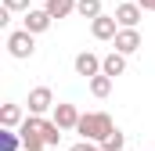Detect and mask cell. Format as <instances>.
<instances>
[{
	"label": "cell",
	"mask_w": 155,
	"mask_h": 151,
	"mask_svg": "<svg viewBox=\"0 0 155 151\" xmlns=\"http://www.w3.org/2000/svg\"><path fill=\"white\" fill-rule=\"evenodd\" d=\"M112 130H116V126H112V115L108 112H87L79 119V126H76V133L83 140H90V144H101Z\"/></svg>",
	"instance_id": "obj_1"
},
{
	"label": "cell",
	"mask_w": 155,
	"mask_h": 151,
	"mask_svg": "<svg viewBox=\"0 0 155 151\" xmlns=\"http://www.w3.org/2000/svg\"><path fill=\"white\" fill-rule=\"evenodd\" d=\"M43 115H25V122L18 126V137H22V148L25 151H43L47 140H43Z\"/></svg>",
	"instance_id": "obj_2"
},
{
	"label": "cell",
	"mask_w": 155,
	"mask_h": 151,
	"mask_svg": "<svg viewBox=\"0 0 155 151\" xmlns=\"http://www.w3.org/2000/svg\"><path fill=\"white\" fill-rule=\"evenodd\" d=\"M7 54H11V58H18V61L33 58V54H36V36H33V33H25V29L7 33Z\"/></svg>",
	"instance_id": "obj_3"
},
{
	"label": "cell",
	"mask_w": 155,
	"mask_h": 151,
	"mask_svg": "<svg viewBox=\"0 0 155 151\" xmlns=\"http://www.w3.org/2000/svg\"><path fill=\"white\" fill-rule=\"evenodd\" d=\"M51 14H47V7H33V11H25V18H22V29L25 33H33V36H40V33H47L51 29Z\"/></svg>",
	"instance_id": "obj_4"
},
{
	"label": "cell",
	"mask_w": 155,
	"mask_h": 151,
	"mask_svg": "<svg viewBox=\"0 0 155 151\" xmlns=\"http://www.w3.org/2000/svg\"><path fill=\"white\" fill-rule=\"evenodd\" d=\"M25 104H29V115H43L47 108H54V94H51V86H33Z\"/></svg>",
	"instance_id": "obj_5"
},
{
	"label": "cell",
	"mask_w": 155,
	"mask_h": 151,
	"mask_svg": "<svg viewBox=\"0 0 155 151\" xmlns=\"http://www.w3.org/2000/svg\"><path fill=\"white\" fill-rule=\"evenodd\" d=\"M72 69H76V76H83V79H94V76H101V58H97L94 50H83V54H76Z\"/></svg>",
	"instance_id": "obj_6"
},
{
	"label": "cell",
	"mask_w": 155,
	"mask_h": 151,
	"mask_svg": "<svg viewBox=\"0 0 155 151\" xmlns=\"http://www.w3.org/2000/svg\"><path fill=\"white\" fill-rule=\"evenodd\" d=\"M79 119H83V115H79L76 104H65V101H61V104H54V122L61 126V133L76 130V126H79Z\"/></svg>",
	"instance_id": "obj_7"
},
{
	"label": "cell",
	"mask_w": 155,
	"mask_h": 151,
	"mask_svg": "<svg viewBox=\"0 0 155 151\" xmlns=\"http://www.w3.org/2000/svg\"><path fill=\"white\" fill-rule=\"evenodd\" d=\"M90 33H94V40H116L119 36L116 14H101V18H94V22H90Z\"/></svg>",
	"instance_id": "obj_8"
},
{
	"label": "cell",
	"mask_w": 155,
	"mask_h": 151,
	"mask_svg": "<svg viewBox=\"0 0 155 151\" xmlns=\"http://www.w3.org/2000/svg\"><path fill=\"white\" fill-rule=\"evenodd\" d=\"M141 4H119L116 7V22H119V29H137V22H141Z\"/></svg>",
	"instance_id": "obj_9"
},
{
	"label": "cell",
	"mask_w": 155,
	"mask_h": 151,
	"mask_svg": "<svg viewBox=\"0 0 155 151\" xmlns=\"http://www.w3.org/2000/svg\"><path fill=\"white\" fill-rule=\"evenodd\" d=\"M112 43H116L119 54H134V50H141V43H144V40H141L137 29H119V36L112 40Z\"/></svg>",
	"instance_id": "obj_10"
},
{
	"label": "cell",
	"mask_w": 155,
	"mask_h": 151,
	"mask_svg": "<svg viewBox=\"0 0 155 151\" xmlns=\"http://www.w3.org/2000/svg\"><path fill=\"white\" fill-rule=\"evenodd\" d=\"M101 72L108 76V79H116V76L126 72V54H119V50H112V54H105L101 58Z\"/></svg>",
	"instance_id": "obj_11"
},
{
	"label": "cell",
	"mask_w": 155,
	"mask_h": 151,
	"mask_svg": "<svg viewBox=\"0 0 155 151\" xmlns=\"http://www.w3.org/2000/svg\"><path fill=\"white\" fill-rule=\"evenodd\" d=\"M22 122H25V119H22V108H18V104H4V108H0V126H4V130H18Z\"/></svg>",
	"instance_id": "obj_12"
},
{
	"label": "cell",
	"mask_w": 155,
	"mask_h": 151,
	"mask_svg": "<svg viewBox=\"0 0 155 151\" xmlns=\"http://www.w3.org/2000/svg\"><path fill=\"white\" fill-rule=\"evenodd\" d=\"M79 0H47V14L51 18H69L72 11H76Z\"/></svg>",
	"instance_id": "obj_13"
},
{
	"label": "cell",
	"mask_w": 155,
	"mask_h": 151,
	"mask_svg": "<svg viewBox=\"0 0 155 151\" xmlns=\"http://www.w3.org/2000/svg\"><path fill=\"white\" fill-rule=\"evenodd\" d=\"M40 130H43V140H47V148L54 151V148H58V140H61V126H58L54 119H43V126H40Z\"/></svg>",
	"instance_id": "obj_14"
},
{
	"label": "cell",
	"mask_w": 155,
	"mask_h": 151,
	"mask_svg": "<svg viewBox=\"0 0 155 151\" xmlns=\"http://www.w3.org/2000/svg\"><path fill=\"white\" fill-rule=\"evenodd\" d=\"M76 14H79V18H90V22L101 18V14H105V11H101V0H79V4H76Z\"/></svg>",
	"instance_id": "obj_15"
},
{
	"label": "cell",
	"mask_w": 155,
	"mask_h": 151,
	"mask_svg": "<svg viewBox=\"0 0 155 151\" xmlns=\"http://www.w3.org/2000/svg\"><path fill=\"white\" fill-rule=\"evenodd\" d=\"M0 151H25L22 148V137L15 130H0Z\"/></svg>",
	"instance_id": "obj_16"
},
{
	"label": "cell",
	"mask_w": 155,
	"mask_h": 151,
	"mask_svg": "<svg viewBox=\"0 0 155 151\" xmlns=\"http://www.w3.org/2000/svg\"><path fill=\"white\" fill-rule=\"evenodd\" d=\"M90 94H94V97H108V94H112V79L105 72L94 76V79H90Z\"/></svg>",
	"instance_id": "obj_17"
},
{
	"label": "cell",
	"mask_w": 155,
	"mask_h": 151,
	"mask_svg": "<svg viewBox=\"0 0 155 151\" xmlns=\"http://www.w3.org/2000/svg\"><path fill=\"white\" fill-rule=\"evenodd\" d=\"M123 144H126V133L112 130V133H108V137H105V140H101L97 148H101V151H123Z\"/></svg>",
	"instance_id": "obj_18"
},
{
	"label": "cell",
	"mask_w": 155,
	"mask_h": 151,
	"mask_svg": "<svg viewBox=\"0 0 155 151\" xmlns=\"http://www.w3.org/2000/svg\"><path fill=\"white\" fill-rule=\"evenodd\" d=\"M4 11H11V14L22 11V14H25V11H33V7H29V0H4Z\"/></svg>",
	"instance_id": "obj_19"
},
{
	"label": "cell",
	"mask_w": 155,
	"mask_h": 151,
	"mask_svg": "<svg viewBox=\"0 0 155 151\" xmlns=\"http://www.w3.org/2000/svg\"><path fill=\"white\" fill-rule=\"evenodd\" d=\"M69 151H101L97 144H90V140H79V144H72Z\"/></svg>",
	"instance_id": "obj_20"
},
{
	"label": "cell",
	"mask_w": 155,
	"mask_h": 151,
	"mask_svg": "<svg viewBox=\"0 0 155 151\" xmlns=\"http://www.w3.org/2000/svg\"><path fill=\"white\" fill-rule=\"evenodd\" d=\"M141 4V11H155V0H137Z\"/></svg>",
	"instance_id": "obj_21"
}]
</instances>
